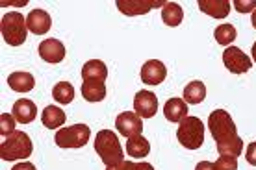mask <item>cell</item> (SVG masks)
Masks as SVG:
<instances>
[{
  "instance_id": "d4e9b609",
  "label": "cell",
  "mask_w": 256,
  "mask_h": 170,
  "mask_svg": "<svg viewBox=\"0 0 256 170\" xmlns=\"http://www.w3.org/2000/svg\"><path fill=\"white\" fill-rule=\"evenodd\" d=\"M214 37H216V41H218L221 46H226V48H228V44L234 43V39L238 37V32L232 24H221L216 28Z\"/></svg>"
},
{
  "instance_id": "44dd1931",
  "label": "cell",
  "mask_w": 256,
  "mask_h": 170,
  "mask_svg": "<svg viewBox=\"0 0 256 170\" xmlns=\"http://www.w3.org/2000/svg\"><path fill=\"white\" fill-rule=\"evenodd\" d=\"M148 152H150V145L143 135H136L126 141V154L130 158H145L148 156Z\"/></svg>"
},
{
  "instance_id": "4dcf8cb0",
  "label": "cell",
  "mask_w": 256,
  "mask_h": 170,
  "mask_svg": "<svg viewBox=\"0 0 256 170\" xmlns=\"http://www.w3.org/2000/svg\"><path fill=\"white\" fill-rule=\"evenodd\" d=\"M12 170H38L36 167H34L32 163H28V161H24V163H19V165H15Z\"/></svg>"
},
{
  "instance_id": "5bb4252c",
  "label": "cell",
  "mask_w": 256,
  "mask_h": 170,
  "mask_svg": "<svg viewBox=\"0 0 256 170\" xmlns=\"http://www.w3.org/2000/svg\"><path fill=\"white\" fill-rule=\"evenodd\" d=\"M12 111L15 120L19 124H30L38 117V107H36V104L32 100H28V98H20V100L15 102Z\"/></svg>"
},
{
  "instance_id": "ac0fdd59",
  "label": "cell",
  "mask_w": 256,
  "mask_h": 170,
  "mask_svg": "<svg viewBox=\"0 0 256 170\" xmlns=\"http://www.w3.org/2000/svg\"><path fill=\"white\" fill-rule=\"evenodd\" d=\"M8 85L15 93H30L36 85V80L30 72H12L8 76Z\"/></svg>"
},
{
  "instance_id": "e0dca14e",
  "label": "cell",
  "mask_w": 256,
  "mask_h": 170,
  "mask_svg": "<svg viewBox=\"0 0 256 170\" xmlns=\"http://www.w3.org/2000/svg\"><path fill=\"white\" fill-rule=\"evenodd\" d=\"M82 78H84V82H90V80L106 82V78H108V67H106L104 61H100V59H90V61L84 63V67H82Z\"/></svg>"
},
{
  "instance_id": "ba28073f",
  "label": "cell",
  "mask_w": 256,
  "mask_h": 170,
  "mask_svg": "<svg viewBox=\"0 0 256 170\" xmlns=\"http://www.w3.org/2000/svg\"><path fill=\"white\" fill-rule=\"evenodd\" d=\"M116 128L121 135L130 139L136 137V135H141L143 122H141V117L136 111H124L116 119Z\"/></svg>"
},
{
  "instance_id": "cb8c5ba5",
  "label": "cell",
  "mask_w": 256,
  "mask_h": 170,
  "mask_svg": "<svg viewBox=\"0 0 256 170\" xmlns=\"http://www.w3.org/2000/svg\"><path fill=\"white\" fill-rule=\"evenodd\" d=\"M52 96H54V100L58 102V104L67 106L74 98V87L69 82H60L56 87L52 89Z\"/></svg>"
},
{
  "instance_id": "e575fe53",
  "label": "cell",
  "mask_w": 256,
  "mask_h": 170,
  "mask_svg": "<svg viewBox=\"0 0 256 170\" xmlns=\"http://www.w3.org/2000/svg\"><path fill=\"white\" fill-rule=\"evenodd\" d=\"M250 52H252V59L256 61V43L252 44V50H250Z\"/></svg>"
},
{
  "instance_id": "5b68a950",
  "label": "cell",
  "mask_w": 256,
  "mask_h": 170,
  "mask_svg": "<svg viewBox=\"0 0 256 170\" xmlns=\"http://www.w3.org/2000/svg\"><path fill=\"white\" fill-rule=\"evenodd\" d=\"M0 30H2V37L10 46H20L26 41V19L19 11H10L6 13L2 20H0Z\"/></svg>"
},
{
  "instance_id": "52a82bcc",
  "label": "cell",
  "mask_w": 256,
  "mask_h": 170,
  "mask_svg": "<svg viewBox=\"0 0 256 170\" xmlns=\"http://www.w3.org/2000/svg\"><path fill=\"white\" fill-rule=\"evenodd\" d=\"M223 63L226 69L230 70L232 74H245V72H249L250 67H252L250 57L245 56L244 50L238 48V46H228V48H224Z\"/></svg>"
},
{
  "instance_id": "f546056e",
  "label": "cell",
  "mask_w": 256,
  "mask_h": 170,
  "mask_svg": "<svg viewBox=\"0 0 256 170\" xmlns=\"http://www.w3.org/2000/svg\"><path fill=\"white\" fill-rule=\"evenodd\" d=\"M106 170H136V163H132V161H122V163L116 165V167H108Z\"/></svg>"
},
{
  "instance_id": "836d02e7",
  "label": "cell",
  "mask_w": 256,
  "mask_h": 170,
  "mask_svg": "<svg viewBox=\"0 0 256 170\" xmlns=\"http://www.w3.org/2000/svg\"><path fill=\"white\" fill-rule=\"evenodd\" d=\"M250 22H252V26H254V30H256V9L252 11V19H250Z\"/></svg>"
},
{
  "instance_id": "7a4b0ae2",
  "label": "cell",
  "mask_w": 256,
  "mask_h": 170,
  "mask_svg": "<svg viewBox=\"0 0 256 170\" xmlns=\"http://www.w3.org/2000/svg\"><path fill=\"white\" fill-rule=\"evenodd\" d=\"M95 152L100 156L102 163L108 167H116L122 163V146L117 135L112 130H100L95 137Z\"/></svg>"
},
{
  "instance_id": "d6986e66",
  "label": "cell",
  "mask_w": 256,
  "mask_h": 170,
  "mask_svg": "<svg viewBox=\"0 0 256 170\" xmlns=\"http://www.w3.org/2000/svg\"><path fill=\"white\" fill-rule=\"evenodd\" d=\"M80 93L88 102H102L106 98V82H98V80L84 82Z\"/></svg>"
},
{
  "instance_id": "1f68e13d",
  "label": "cell",
  "mask_w": 256,
  "mask_h": 170,
  "mask_svg": "<svg viewBox=\"0 0 256 170\" xmlns=\"http://www.w3.org/2000/svg\"><path fill=\"white\" fill-rule=\"evenodd\" d=\"M195 170H216V169H214V163H210V161H200V163H197Z\"/></svg>"
},
{
  "instance_id": "4fadbf2b",
  "label": "cell",
  "mask_w": 256,
  "mask_h": 170,
  "mask_svg": "<svg viewBox=\"0 0 256 170\" xmlns=\"http://www.w3.org/2000/svg\"><path fill=\"white\" fill-rule=\"evenodd\" d=\"M26 26L34 35H45L50 30L52 19L45 9H32L26 17Z\"/></svg>"
},
{
  "instance_id": "3957f363",
  "label": "cell",
  "mask_w": 256,
  "mask_h": 170,
  "mask_svg": "<svg viewBox=\"0 0 256 170\" xmlns=\"http://www.w3.org/2000/svg\"><path fill=\"white\" fill-rule=\"evenodd\" d=\"M34 152V145L28 133L24 132H13L12 135L2 139L0 146V158L4 161H17V159L30 158Z\"/></svg>"
},
{
  "instance_id": "9c48e42d",
  "label": "cell",
  "mask_w": 256,
  "mask_h": 170,
  "mask_svg": "<svg viewBox=\"0 0 256 170\" xmlns=\"http://www.w3.org/2000/svg\"><path fill=\"white\" fill-rule=\"evenodd\" d=\"M134 111L141 119H152L158 111V96L152 91H138L134 98Z\"/></svg>"
},
{
  "instance_id": "484cf974",
  "label": "cell",
  "mask_w": 256,
  "mask_h": 170,
  "mask_svg": "<svg viewBox=\"0 0 256 170\" xmlns=\"http://www.w3.org/2000/svg\"><path fill=\"white\" fill-rule=\"evenodd\" d=\"M15 117L10 113H2L0 117V133H2V139L8 137V135H12L15 132Z\"/></svg>"
},
{
  "instance_id": "f1b7e54d",
  "label": "cell",
  "mask_w": 256,
  "mask_h": 170,
  "mask_svg": "<svg viewBox=\"0 0 256 170\" xmlns=\"http://www.w3.org/2000/svg\"><path fill=\"white\" fill-rule=\"evenodd\" d=\"M245 158H247V163L256 167V143H250L247 146V154H245Z\"/></svg>"
},
{
  "instance_id": "6da1fadb",
  "label": "cell",
  "mask_w": 256,
  "mask_h": 170,
  "mask_svg": "<svg viewBox=\"0 0 256 170\" xmlns=\"http://www.w3.org/2000/svg\"><path fill=\"white\" fill-rule=\"evenodd\" d=\"M208 130L216 141L219 156H232V158L242 156L244 141L238 135L236 124L228 115V111H224V109L212 111L210 119H208Z\"/></svg>"
},
{
  "instance_id": "9a60e30c",
  "label": "cell",
  "mask_w": 256,
  "mask_h": 170,
  "mask_svg": "<svg viewBox=\"0 0 256 170\" xmlns=\"http://www.w3.org/2000/svg\"><path fill=\"white\" fill-rule=\"evenodd\" d=\"M198 9L214 19H224L230 13V2L228 0H197Z\"/></svg>"
},
{
  "instance_id": "8992f818",
  "label": "cell",
  "mask_w": 256,
  "mask_h": 170,
  "mask_svg": "<svg viewBox=\"0 0 256 170\" xmlns=\"http://www.w3.org/2000/svg\"><path fill=\"white\" fill-rule=\"evenodd\" d=\"M91 130L86 124H74V126H64L56 132V145L60 148H82L90 143Z\"/></svg>"
},
{
  "instance_id": "2e32d148",
  "label": "cell",
  "mask_w": 256,
  "mask_h": 170,
  "mask_svg": "<svg viewBox=\"0 0 256 170\" xmlns=\"http://www.w3.org/2000/svg\"><path fill=\"white\" fill-rule=\"evenodd\" d=\"M188 104L182 98H169L164 106V115L169 122H182L188 117Z\"/></svg>"
},
{
  "instance_id": "ffe728a7",
  "label": "cell",
  "mask_w": 256,
  "mask_h": 170,
  "mask_svg": "<svg viewBox=\"0 0 256 170\" xmlns=\"http://www.w3.org/2000/svg\"><path fill=\"white\" fill-rule=\"evenodd\" d=\"M65 120H67V115L58 106H46L43 109V115H41V122L48 130H56V128L64 126Z\"/></svg>"
},
{
  "instance_id": "d6a6232c",
  "label": "cell",
  "mask_w": 256,
  "mask_h": 170,
  "mask_svg": "<svg viewBox=\"0 0 256 170\" xmlns=\"http://www.w3.org/2000/svg\"><path fill=\"white\" fill-rule=\"evenodd\" d=\"M136 170H154L150 163H136Z\"/></svg>"
},
{
  "instance_id": "277c9868",
  "label": "cell",
  "mask_w": 256,
  "mask_h": 170,
  "mask_svg": "<svg viewBox=\"0 0 256 170\" xmlns=\"http://www.w3.org/2000/svg\"><path fill=\"white\" fill-rule=\"evenodd\" d=\"M178 143L188 150H198L204 143V124L198 117H186L176 130Z\"/></svg>"
},
{
  "instance_id": "4316f807",
  "label": "cell",
  "mask_w": 256,
  "mask_h": 170,
  "mask_svg": "<svg viewBox=\"0 0 256 170\" xmlns=\"http://www.w3.org/2000/svg\"><path fill=\"white\" fill-rule=\"evenodd\" d=\"M216 170H238V158L232 156H219V159L214 163Z\"/></svg>"
},
{
  "instance_id": "603a6c76",
  "label": "cell",
  "mask_w": 256,
  "mask_h": 170,
  "mask_svg": "<svg viewBox=\"0 0 256 170\" xmlns=\"http://www.w3.org/2000/svg\"><path fill=\"white\" fill-rule=\"evenodd\" d=\"M162 19L166 22L167 26H178L184 19V11H182V7L176 4V2H167L166 6L162 7Z\"/></svg>"
},
{
  "instance_id": "83f0119b",
  "label": "cell",
  "mask_w": 256,
  "mask_h": 170,
  "mask_svg": "<svg viewBox=\"0 0 256 170\" xmlns=\"http://www.w3.org/2000/svg\"><path fill=\"white\" fill-rule=\"evenodd\" d=\"M232 6L236 7L240 13H250V11H254L256 9V0H234V4Z\"/></svg>"
},
{
  "instance_id": "7c38bea8",
  "label": "cell",
  "mask_w": 256,
  "mask_h": 170,
  "mask_svg": "<svg viewBox=\"0 0 256 170\" xmlns=\"http://www.w3.org/2000/svg\"><path fill=\"white\" fill-rule=\"evenodd\" d=\"M39 56L46 63H60L65 57V46L58 39H45L39 44Z\"/></svg>"
},
{
  "instance_id": "30bf717a",
  "label": "cell",
  "mask_w": 256,
  "mask_h": 170,
  "mask_svg": "<svg viewBox=\"0 0 256 170\" xmlns=\"http://www.w3.org/2000/svg\"><path fill=\"white\" fill-rule=\"evenodd\" d=\"M167 2H162V0H117V7L119 11L128 15V17H134V15H143V13H148L154 7H164Z\"/></svg>"
},
{
  "instance_id": "8fae6325",
  "label": "cell",
  "mask_w": 256,
  "mask_h": 170,
  "mask_svg": "<svg viewBox=\"0 0 256 170\" xmlns=\"http://www.w3.org/2000/svg\"><path fill=\"white\" fill-rule=\"evenodd\" d=\"M167 76V67L160 59H148L141 67V82L147 85H160Z\"/></svg>"
},
{
  "instance_id": "7402d4cb",
  "label": "cell",
  "mask_w": 256,
  "mask_h": 170,
  "mask_svg": "<svg viewBox=\"0 0 256 170\" xmlns=\"http://www.w3.org/2000/svg\"><path fill=\"white\" fill-rule=\"evenodd\" d=\"M206 98V85L202 82H190L184 89V102L186 104H193V106H197L200 102Z\"/></svg>"
}]
</instances>
